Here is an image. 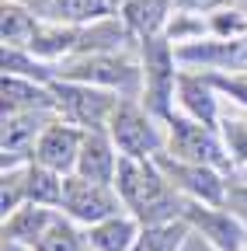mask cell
<instances>
[{
    "instance_id": "cell-1",
    "label": "cell",
    "mask_w": 247,
    "mask_h": 251,
    "mask_svg": "<svg viewBox=\"0 0 247 251\" xmlns=\"http://www.w3.org/2000/svg\"><path fill=\"white\" fill-rule=\"evenodd\" d=\"M115 192L122 196V206L133 216H139V224H167V220H181L184 213L178 188L167 181V175L153 157L150 161L122 157L115 175Z\"/></svg>"
},
{
    "instance_id": "cell-2",
    "label": "cell",
    "mask_w": 247,
    "mask_h": 251,
    "mask_svg": "<svg viewBox=\"0 0 247 251\" xmlns=\"http://www.w3.org/2000/svg\"><path fill=\"white\" fill-rule=\"evenodd\" d=\"M49 87H52L59 119L70 126H80V129H108V122L122 101L115 98V91L80 84V80H52Z\"/></svg>"
},
{
    "instance_id": "cell-3",
    "label": "cell",
    "mask_w": 247,
    "mask_h": 251,
    "mask_svg": "<svg viewBox=\"0 0 247 251\" xmlns=\"http://www.w3.org/2000/svg\"><path fill=\"white\" fill-rule=\"evenodd\" d=\"M108 133L118 147L122 157H139V161H150L167 150V133H160L157 126V115L153 112H143L136 101L122 98L112 122H108Z\"/></svg>"
},
{
    "instance_id": "cell-4",
    "label": "cell",
    "mask_w": 247,
    "mask_h": 251,
    "mask_svg": "<svg viewBox=\"0 0 247 251\" xmlns=\"http://www.w3.org/2000/svg\"><path fill=\"white\" fill-rule=\"evenodd\" d=\"M174 42L167 35L146 39L143 42V98H146V112H153L157 119H171L174 115V94H178V70H174Z\"/></svg>"
},
{
    "instance_id": "cell-5",
    "label": "cell",
    "mask_w": 247,
    "mask_h": 251,
    "mask_svg": "<svg viewBox=\"0 0 247 251\" xmlns=\"http://www.w3.org/2000/svg\"><path fill=\"white\" fill-rule=\"evenodd\" d=\"M164 122H167V153L178 157V161L209 164V168H223V164L233 161L230 150L216 140V133L209 126H202L188 115H171Z\"/></svg>"
},
{
    "instance_id": "cell-6",
    "label": "cell",
    "mask_w": 247,
    "mask_h": 251,
    "mask_svg": "<svg viewBox=\"0 0 247 251\" xmlns=\"http://www.w3.org/2000/svg\"><path fill=\"white\" fill-rule=\"evenodd\" d=\"M63 209L73 224H84V227H94L101 220L122 213V196L115 192V185H105V181H90L84 175H67V185H63Z\"/></svg>"
},
{
    "instance_id": "cell-7",
    "label": "cell",
    "mask_w": 247,
    "mask_h": 251,
    "mask_svg": "<svg viewBox=\"0 0 247 251\" xmlns=\"http://www.w3.org/2000/svg\"><path fill=\"white\" fill-rule=\"evenodd\" d=\"M153 161L160 164V171L167 175V181L184 192L192 202H205V206H223L226 199V181L220 175V168H209V164H188V161H178L167 150L157 153Z\"/></svg>"
},
{
    "instance_id": "cell-8",
    "label": "cell",
    "mask_w": 247,
    "mask_h": 251,
    "mask_svg": "<svg viewBox=\"0 0 247 251\" xmlns=\"http://www.w3.org/2000/svg\"><path fill=\"white\" fill-rule=\"evenodd\" d=\"M59 74H63V80H80V84H94V87H108V91H118V87L133 91L143 77L139 67L118 59L115 52H90V56L80 52V59Z\"/></svg>"
},
{
    "instance_id": "cell-9",
    "label": "cell",
    "mask_w": 247,
    "mask_h": 251,
    "mask_svg": "<svg viewBox=\"0 0 247 251\" xmlns=\"http://www.w3.org/2000/svg\"><path fill=\"white\" fill-rule=\"evenodd\" d=\"M184 220L195 234H202L212 248L220 251H247V230L237 216L223 213L220 206H205V202H184Z\"/></svg>"
},
{
    "instance_id": "cell-10",
    "label": "cell",
    "mask_w": 247,
    "mask_h": 251,
    "mask_svg": "<svg viewBox=\"0 0 247 251\" xmlns=\"http://www.w3.org/2000/svg\"><path fill=\"white\" fill-rule=\"evenodd\" d=\"M84 136L87 129H80V126H70L63 119H56L45 126V133L39 136L35 143V164L42 168H52L59 175H73L77 171V161H80V147H84Z\"/></svg>"
},
{
    "instance_id": "cell-11",
    "label": "cell",
    "mask_w": 247,
    "mask_h": 251,
    "mask_svg": "<svg viewBox=\"0 0 247 251\" xmlns=\"http://www.w3.org/2000/svg\"><path fill=\"white\" fill-rule=\"evenodd\" d=\"M56 122L52 108H28V112H4V168H14L24 150H35L39 136L45 133V126Z\"/></svg>"
},
{
    "instance_id": "cell-12",
    "label": "cell",
    "mask_w": 247,
    "mask_h": 251,
    "mask_svg": "<svg viewBox=\"0 0 247 251\" xmlns=\"http://www.w3.org/2000/svg\"><path fill=\"white\" fill-rule=\"evenodd\" d=\"M118 161H122V153H118L112 133H108V129H87L84 147H80V161H77V171H73V175H84V178H90V181L115 185Z\"/></svg>"
},
{
    "instance_id": "cell-13",
    "label": "cell",
    "mask_w": 247,
    "mask_h": 251,
    "mask_svg": "<svg viewBox=\"0 0 247 251\" xmlns=\"http://www.w3.org/2000/svg\"><path fill=\"white\" fill-rule=\"evenodd\" d=\"M32 4H35V14L42 21L70 25V28H84V25L105 21L108 11L115 7L112 0H32Z\"/></svg>"
},
{
    "instance_id": "cell-14",
    "label": "cell",
    "mask_w": 247,
    "mask_h": 251,
    "mask_svg": "<svg viewBox=\"0 0 247 251\" xmlns=\"http://www.w3.org/2000/svg\"><path fill=\"white\" fill-rule=\"evenodd\" d=\"M139 216L133 213H115L101 224L87 227V248L90 251H133L136 241H139Z\"/></svg>"
},
{
    "instance_id": "cell-15",
    "label": "cell",
    "mask_w": 247,
    "mask_h": 251,
    "mask_svg": "<svg viewBox=\"0 0 247 251\" xmlns=\"http://www.w3.org/2000/svg\"><path fill=\"white\" fill-rule=\"evenodd\" d=\"M171 7H178L174 0H126L118 7V14H122V21H126V28L133 35H139L146 42V39H157L160 31H167Z\"/></svg>"
},
{
    "instance_id": "cell-16",
    "label": "cell",
    "mask_w": 247,
    "mask_h": 251,
    "mask_svg": "<svg viewBox=\"0 0 247 251\" xmlns=\"http://www.w3.org/2000/svg\"><path fill=\"white\" fill-rule=\"evenodd\" d=\"M52 220H56V209L35 206V202H24L21 209H14L11 216H4V241L24 244V248H35L39 237L49 230Z\"/></svg>"
},
{
    "instance_id": "cell-17",
    "label": "cell",
    "mask_w": 247,
    "mask_h": 251,
    "mask_svg": "<svg viewBox=\"0 0 247 251\" xmlns=\"http://www.w3.org/2000/svg\"><path fill=\"white\" fill-rule=\"evenodd\" d=\"M178 105L181 112L202 122V126H216V119H220V112H216V94H212V80L205 77H192V74H181L178 77Z\"/></svg>"
},
{
    "instance_id": "cell-18",
    "label": "cell",
    "mask_w": 247,
    "mask_h": 251,
    "mask_svg": "<svg viewBox=\"0 0 247 251\" xmlns=\"http://www.w3.org/2000/svg\"><path fill=\"white\" fill-rule=\"evenodd\" d=\"M42 18L35 11H28L21 0H4V11H0V35H4V46L11 49H28L32 39L39 35Z\"/></svg>"
},
{
    "instance_id": "cell-19",
    "label": "cell",
    "mask_w": 247,
    "mask_h": 251,
    "mask_svg": "<svg viewBox=\"0 0 247 251\" xmlns=\"http://www.w3.org/2000/svg\"><path fill=\"white\" fill-rule=\"evenodd\" d=\"M28 108H52L56 112L52 87L28 80V77L4 74V112H28Z\"/></svg>"
},
{
    "instance_id": "cell-20",
    "label": "cell",
    "mask_w": 247,
    "mask_h": 251,
    "mask_svg": "<svg viewBox=\"0 0 247 251\" xmlns=\"http://www.w3.org/2000/svg\"><path fill=\"white\" fill-rule=\"evenodd\" d=\"M192 227L188 220H167V224H143L139 230V241L133 251H181L184 241H188Z\"/></svg>"
},
{
    "instance_id": "cell-21",
    "label": "cell",
    "mask_w": 247,
    "mask_h": 251,
    "mask_svg": "<svg viewBox=\"0 0 247 251\" xmlns=\"http://www.w3.org/2000/svg\"><path fill=\"white\" fill-rule=\"evenodd\" d=\"M63 185H67V175H59L52 168H42L35 161L28 164V202L59 209L63 206Z\"/></svg>"
},
{
    "instance_id": "cell-22",
    "label": "cell",
    "mask_w": 247,
    "mask_h": 251,
    "mask_svg": "<svg viewBox=\"0 0 247 251\" xmlns=\"http://www.w3.org/2000/svg\"><path fill=\"white\" fill-rule=\"evenodd\" d=\"M32 251H90L87 237L77 230V224L67 213H56V220L49 224V230L39 237V244Z\"/></svg>"
},
{
    "instance_id": "cell-23",
    "label": "cell",
    "mask_w": 247,
    "mask_h": 251,
    "mask_svg": "<svg viewBox=\"0 0 247 251\" xmlns=\"http://www.w3.org/2000/svg\"><path fill=\"white\" fill-rule=\"evenodd\" d=\"M24 202H28V164L4 168V185H0V209H4V216H11Z\"/></svg>"
},
{
    "instance_id": "cell-24",
    "label": "cell",
    "mask_w": 247,
    "mask_h": 251,
    "mask_svg": "<svg viewBox=\"0 0 247 251\" xmlns=\"http://www.w3.org/2000/svg\"><path fill=\"white\" fill-rule=\"evenodd\" d=\"M223 129H226V150H230V157L240 161V164H247V122L226 119Z\"/></svg>"
},
{
    "instance_id": "cell-25",
    "label": "cell",
    "mask_w": 247,
    "mask_h": 251,
    "mask_svg": "<svg viewBox=\"0 0 247 251\" xmlns=\"http://www.w3.org/2000/svg\"><path fill=\"white\" fill-rule=\"evenodd\" d=\"M181 11H216L223 0H174Z\"/></svg>"
},
{
    "instance_id": "cell-26",
    "label": "cell",
    "mask_w": 247,
    "mask_h": 251,
    "mask_svg": "<svg viewBox=\"0 0 247 251\" xmlns=\"http://www.w3.org/2000/svg\"><path fill=\"white\" fill-rule=\"evenodd\" d=\"M181 251H220V248H212V244H209V241H205L202 234H195V230H192V234H188V241H184V248H181Z\"/></svg>"
},
{
    "instance_id": "cell-27",
    "label": "cell",
    "mask_w": 247,
    "mask_h": 251,
    "mask_svg": "<svg viewBox=\"0 0 247 251\" xmlns=\"http://www.w3.org/2000/svg\"><path fill=\"white\" fill-rule=\"evenodd\" d=\"M4 251H32V248H24V244H11V241H4Z\"/></svg>"
},
{
    "instance_id": "cell-28",
    "label": "cell",
    "mask_w": 247,
    "mask_h": 251,
    "mask_svg": "<svg viewBox=\"0 0 247 251\" xmlns=\"http://www.w3.org/2000/svg\"><path fill=\"white\" fill-rule=\"evenodd\" d=\"M223 4H247V0H223Z\"/></svg>"
},
{
    "instance_id": "cell-29",
    "label": "cell",
    "mask_w": 247,
    "mask_h": 251,
    "mask_svg": "<svg viewBox=\"0 0 247 251\" xmlns=\"http://www.w3.org/2000/svg\"><path fill=\"white\" fill-rule=\"evenodd\" d=\"M112 4H115V7H122V4H126V0H112Z\"/></svg>"
},
{
    "instance_id": "cell-30",
    "label": "cell",
    "mask_w": 247,
    "mask_h": 251,
    "mask_svg": "<svg viewBox=\"0 0 247 251\" xmlns=\"http://www.w3.org/2000/svg\"><path fill=\"white\" fill-rule=\"evenodd\" d=\"M244 52H247V35H244Z\"/></svg>"
}]
</instances>
